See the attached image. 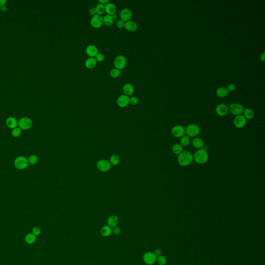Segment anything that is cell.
<instances>
[{
  "label": "cell",
  "instance_id": "obj_1",
  "mask_svg": "<svg viewBox=\"0 0 265 265\" xmlns=\"http://www.w3.org/2000/svg\"><path fill=\"white\" fill-rule=\"evenodd\" d=\"M178 162L180 166L186 167L190 165L194 161L193 154L188 151H183L178 156Z\"/></svg>",
  "mask_w": 265,
  "mask_h": 265
},
{
  "label": "cell",
  "instance_id": "obj_2",
  "mask_svg": "<svg viewBox=\"0 0 265 265\" xmlns=\"http://www.w3.org/2000/svg\"><path fill=\"white\" fill-rule=\"evenodd\" d=\"M193 159L198 164L206 163L209 159V155L206 150L202 148L197 150L193 155Z\"/></svg>",
  "mask_w": 265,
  "mask_h": 265
},
{
  "label": "cell",
  "instance_id": "obj_3",
  "mask_svg": "<svg viewBox=\"0 0 265 265\" xmlns=\"http://www.w3.org/2000/svg\"><path fill=\"white\" fill-rule=\"evenodd\" d=\"M186 134L189 137H195L200 132V129L198 125L196 124H190L188 125L185 129Z\"/></svg>",
  "mask_w": 265,
  "mask_h": 265
},
{
  "label": "cell",
  "instance_id": "obj_4",
  "mask_svg": "<svg viewBox=\"0 0 265 265\" xmlns=\"http://www.w3.org/2000/svg\"><path fill=\"white\" fill-rule=\"evenodd\" d=\"M28 159L23 156H18L14 161L15 167L19 170H23L29 165Z\"/></svg>",
  "mask_w": 265,
  "mask_h": 265
},
{
  "label": "cell",
  "instance_id": "obj_5",
  "mask_svg": "<svg viewBox=\"0 0 265 265\" xmlns=\"http://www.w3.org/2000/svg\"><path fill=\"white\" fill-rule=\"evenodd\" d=\"M228 111L230 113L235 116H239L243 115L244 110V107L243 105L239 103H232L229 105L228 107Z\"/></svg>",
  "mask_w": 265,
  "mask_h": 265
},
{
  "label": "cell",
  "instance_id": "obj_6",
  "mask_svg": "<svg viewBox=\"0 0 265 265\" xmlns=\"http://www.w3.org/2000/svg\"><path fill=\"white\" fill-rule=\"evenodd\" d=\"M33 122L30 118L28 117H22L18 121V127L22 130H27L33 127Z\"/></svg>",
  "mask_w": 265,
  "mask_h": 265
},
{
  "label": "cell",
  "instance_id": "obj_7",
  "mask_svg": "<svg viewBox=\"0 0 265 265\" xmlns=\"http://www.w3.org/2000/svg\"><path fill=\"white\" fill-rule=\"evenodd\" d=\"M127 63V60L126 57L122 55L117 56L114 59L113 64L116 68H118L120 70H123L126 66Z\"/></svg>",
  "mask_w": 265,
  "mask_h": 265
},
{
  "label": "cell",
  "instance_id": "obj_8",
  "mask_svg": "<svg viewBox=\"0 0 265 265\" xmlns=\"http://www.w3.org/2000/svg\"><path fill=\"white\" fill-rule=\"evenodd\" d=\"M157 257L153 252H148L145 253L143 256V260L144 262L148 265H153L156 262Z\"/></svg>",
  "mask_w": 265,
  "mask_h": 265
},
{
  "label": "cell",
  "instance_id": "obj_9",
  "mask_svg": "<svg viewBox=\"0 0 265 265\" xmlns=\"http://www.w3.org/2000/svg\"><path fill=\"white\" fill-rule=\"evenodd\" d=\"M171 133L172 136L176 138H181L186 134L184 127L180 125H177L172 127Z\"/></svg>",
  "mask_w": 265,
  "mask_h": 265
},
{
  "label": "cell",
  "instance_id": "obj_10",
  "mask_svg": "<svg viewBox=\"0 0 265 265\" xmlns=\"http://www.w3.org/2000/svg\"><path fill=\"white\" fill-rule=\"evenodd\" d=\"M247 124V119L243 115L236 116L233 119V124L238 129H242Z\"/></svg>",
  "mask_w": 265,
  "mask_h": 265
},
{
  "label": "cell",
  "instance_id": "obj_11",
  "mask_svg": "<svg viewBox=\"0 0 265 265\" xmlns=\"http://www.w3.org/2000/svg\"><path fill=\"white\" fill-rule=\"evenodd\" d=\"M111 164L109 161L105 160H101L98 162L96 166L98 169L102 172H106L111 168Z\"/></svg>",
  "mask_w": 265,
  "mask_h": 265
},
{
  "label": "cell",
  "instance_id": "obj_12",
  "mask_svg": "<svg viewBox=\"0 0 265 265\" xmlns=\"http://www.w3.org/2000/svg\"><path fill=\"white\" fill-rule=\"evenodd\" d=\"M90 24L92 27L95 28H98L103 24V18L101 15L96 14L92 16L90 20Z\"/></svg>",
  "mask_w": 265,
  "mask_h": 265
},
{
  "label": "cell",
  "instance_id": "obj_13",
  "mask_svg": "<svg viewBox=\"0 0 265 265\" xmlns=\"http://www.w3.org/2000/svg\"><path fill=\"white\" fill-rule=\"evenodd\" d=\"M228 112V108L224 104H219L215 107V112L220 117L226 116Z\"/></svg>",
  "mask_w": 265,
  "mask_h": 265
},
{
  "label": "cell",
  "instance_id": "obj_14",
  "mask_svg": "<svg viewBox=\"0 0 265 265\" xmlns=\"http://www.w3.org/2000/svg\"><path fill=\"white\" fill-rule=\"evenodd\" d=\"M117 103L120 107H125L129 104V96L125 94H121L119 95L117 100Z\"/></svg>",
  "mask_w": 265,
  "mask_h": 265
},
{
  "label": "cell",
  "instance_id": "obj_15",
  "mask_svg": "<svg viewBox=\"0 0 265 265\" xmlns=\"http://www.w3.org/2000/svg\"><path fill=\"white\" fill-rule=\"evenodd\" d=\"M120 19L124 21V22H127V21L129 20L131 18L132 16V12L131 9L128 8H124L121 10L120 12Z\"/></svg>",
  "mask_w": 265,
  "mask_h": 265
},
{
  "label": "cell",
  "instance_id": "obj_16",
  "mask_svg": "<svg viewBox=\"0 0 265 265\" xmlns=\"http://www.w3.org/2000/svg\"><path fill=\"white\" fill-rule=\"evenodd\" d=\"M86 54L90 57L95 58L96 55L98 54V49L97 47L93 44L89 45L86 49Z\"/></svg>",
  "mask_w": 265,
  "mask_h": 265
},
{
  "label": "cell",
  "instance_id": "obj_17",
  "mask_svg": "<svg viewBox=\"0 0 265 265\" xmlns=\"http://www.w3.org/2000/svg\"><path fill=\"white\" fill-rule=\"evenodd\" d=\"M124 27L125 29L129 31L134 32L137 29L138 25L135 21L129 20L127 22H125Z\"/></svg>",
  "mask_w": 265,
  "mask_h": 265
},
{
  "label": "cell",
  "instance_id": "obj_18",
  "mask_svg": "<svg viewBox=\"0 0 265 265\" xmlns=\"http://www.w3.org/2000/svg\"><path fill=\"white\" fill-rule=\"evenodd\" d=\"M5 122H6V125H7V127L11 129H14L15 128L17 127L18 124V121L14 117H10L7 118Z\"/></svg>",
  "mask_w": 265,
  "mask_h": 265
},
{
  "label": "cell",
  "instance_id": "obj_19",
  "mask_svg": "<svg viewBox=\"0 0 265 265\" xmlns=\"http://www.w3.org/2000/svg\"><path fill=\"white\" fill-rule=\"evenodd\" d=\"M123 91L124 94L129 96L134 93V86L131 83H126L123 86Z\"/></svg>",
  "mask_w": 265,
  "mask_h": 265
},
{
  "label": "cell",
  "instance_id": "obj_20",
  "mask_svg": "<svg viewBox=\"0 0 265 265\" xmlns=\"http://www.w3.org/2000/svg\"><path fill=\"white\" fill-rule=\"evenodd\" d=\"M97 61L94 57H89L85 61L84 64L86 68L92 69L95 67L97 64Z\"/></svg>",
  "mask_w": 265,
  "mask_h": 265
},
{
  "label": "cell",
  "instance_id": "obj_21",
  "mask_svg": "<svg viewBox=\"0 0 265 265\" xmlns=\"http://www.w3.org/2000/svg\"><path fill=\"white\" fill-rule=\"evenodd\" d=\"M119 222V220L117 216L112 215L110 216L107 220V224L111 228L117 226Z\"/></svg>",
  "mask_w": 265,
  "mask_h": 265
},
{
  "label": "cell",
  "instance_id": "obj_22",
  "mask_svg": "<svg viewBox=\"0 0 265 265\" xmlns=\"http://www.w3.org/2000/svg\"><path fill=\"white\" fill-rule=\"evenodd\" d=\"M105 11L108 15H113L116 14L117 11V8L116 5L113 3L111 2H108L105 5Z\"/></svg>",
  "mask_w": 265,
  "mask_h": 265
},
{
  "label": "cell",
  "instance_id": "obj_23",
  "mask_svg": "<svg viewBox=\"0 0 265 265\" xmlns=\"http://www.w3.org/2000/svg\"><path fill=\"white\" fill-rule=\"evenodd\" d=\"M229 91H228L226 87L221 86L219 87L216 91V94L218 97L221 98H225L229 94Z\"/></svg>",
  "mask_w": 265,
  "mask_h": 265
},
{
  "label": "cell",
  "instance_id": "obj_24",
  "mask_svg": "<svg viewBox=\"0 0 265 265\" xmlns=\"http://www.w3.org/2000/svg\"><path fill=\"white\" fill-rule=\"evenodd\" d=\"M192 145L196 149H200L203 148L204 145V141L201 138L196 137L193 139L192 141Z\"/></svg>",
  "mask_w": 265,
  "mask_h": 265
},
{
  "label": "cell",
  "instance_id": "obj_25",
  "mask_svg": "<svg viewBox=\"0 0 265 265\" xmlns=\"http://www.w3.org/2000/svg\"><path fill=\"white\" fill-rule=\"evenodd\" d=\"M100 233L103 237H108L112 233V228L109 226L102 227L100 230Z\"/></svg>",
  "mask_w": 265,
  "mask_h": 265
},
{
  "label": "cell",
  "instance_id": "obj_26",
  "mask_svg": "<svg viewBox=\"0 0 265 265\" xmlns=\"http://www.w3.org/2000/svg\"><path fill=\"white\" fill-rule=\"evenodd\" d=\"M103 23H104L106 26H111L113 24L114 19L111 15L106 14L103 17Z\"/></svg>",
  "mask_w": 265,
  "mask_h": 265
},
{
  "label": "cell",
  "instance_id": "obj_27",
  "mask_svg": "<svg viewBox=\"0 0 265 265\" xmlns=\"http://www.w3.org/2000/svg\"><path fill=\"white\" fill-rule=\"evenodd\" d=\"M243 115L245 117L247 120V119L251 120L254 118V111L250 108H245V109H244Z\"/></svg>",
  "mask_w": 265,
  "mask_h": 265
},
{
  "label": "cell",
  "instance_id": "obj_28",
  "mask_svg": "<svg viewBox=\"0 0 265 265\" xmlns=\"http://www.w3.org/2000/svg\"><path fill=\"white\" fill-rule=\"evenodd\" d=\"M172 152L174 154L179 155L183 151V148L180 143H177L172 146Z\"/></svg>",
  "mask_w": 265,
  "mask_h": 265
},
{
  "label": "cell",
  "instance_id": "obj_29",
  "mask_svg": "<svg viewBox=\"0 0 265 265\" xmlns=\"http://www.w3.org/2000/svg\"><path fill=\"white\" fill-rule=\"evenodd\" d=\"M180 144L183 147H187L188 146L190 143V137H189L188 136L186 135H184L183 136L181 137L180 141Z\"/></svg>",
  "mask_w": 265,
  "mask_h": 265
},
{
  "label": "cell",
  "instance_id": "obj_30",
  "mask_svg": "<svg viewBox=\"0 0 265 265\" xmlns=\"http://www.w3.org/2000/svg\"><path fill=\"white\" fill-rule=\"evenodd\" d=\"M95 7L98 15H101L105 12V6L101 3H98L96 5Z\"/></svg>",
  "mask_w": 265,
  "mask_h": 265
},
{
  "label": "cell",
  "instance_id": "obj_31",
  "mask_svg": "<svg viewBox=\"0 0 265 265\" xmlns=\"http://www.w3.org/2000/svg\"><path fill=\"white\" fill-rule=\"evenodd\" d=\"M37 237L33 233H29L25 236V242L28 244H32L36 241Z\"/></svg>",
  "mask_w": 265,
  "mask_h": 265
},
{
  "label": "cell",
  "instance_id": "obj_32",
  "mask_svg": "<svg viewBox=\"0 0 265 265\" xmlns=\"http://www.w3.org/2000/svg\"><path fill=\"white\" fill-rule=\"evenodd\" d=\"M120 162V157L116 154L111 155L110 158V163L113 166H116L118 165Z\"/></svg>",
  "mask_w": 265,
  "mask_h": 265
},
{
  "label": "cell",
  "instance_id": "obj_33",
  "mask_svg": "<svg viewBox=\"0 0 265 265\" xmlns=\"http://www.w3.org/2000/svg\"><path fill=\"white\" fill-rule=\"evenodd\" d=\"M121 74V70L118 69V68H115L111 69L110 71V75L111 77L112 78H117L119 77Z\"/></svg>",
  "mask_w": 265,
  "mask_h": 265
},
{
  "label": "cell",
  "instance_id": "obj_34",
  "mask_svg": "<svg viewBox=\"0 0 265 265\" xmlns=\"http://www.w3.org/2000/svg\"><path fill=\"white\" fill-rule=\"evenodd\" d=\"M39 159L36 155H31L28 159L29 163L31 165H36L39 162Z\"/></svg>",
  "mask_w": 265,
  "mask_h": 265
},
{
  "label": "cell",
  "instance_id": "obj_35",
  "mask_svg": "<svg viewBox=\"0 0 265 265\" xmlns=\"http://www.w3.org/2000/svg\"><path fill=\"white\" fill-rule=\"evenodd\" d=\"M156 262L159 265H165L167 263V259L165 256L161 255L157 257Z\"/></svg>",
  "mask_w": 265,
  "mask_h": 265
},
{
  "label": "cell",
  "instance_id": "obj_36",
  "mask_svg": "<svg viewBox=\"0 0 265 265\" xmlns=\"http://www.w3.org/2000/svg\"><path fill=\"white\" fill-rule=\"evenodd\" d=\"M11 134L14 137H16V138L20 136L21 134V129L19 127H16L14 129H13V131H11Z\"/></svg>",
  "mask_w": 265,
  "mask_h": 265
},
{
  "label": "cell",
  "instance_id": "obj_37",
  "mask_svg": "<svg viewBox=\"0 0 265 265\" xmlns=\"http://www.w3.org/2000/svg\"><path fill=\"white\" fill-rule=\"evenodd\" d=\"M139 102L138 98L135 96H133L129 98V104L132 105H136Z\"/></svg>",
  "mask_w": 265,
  "mask_h": 265
},
{
  "label": "cell",
  "instance_id": "obj_38",
  "mask_svg": "<svg viewBox=\"0 0 265 265\" xmlns=\"http://www.w3.org/2000/svg\"><path fill=\"white\" fill-rule=\"evenodd\" d=\"M95 58L96 61L98 62H102L104 61L105 59L104 55H103L102 53H98L97 55H96Z\"/></svg>",
  "mask_w": 265,
  "mask_h": 265
},
{
  "label": "cell",
  "instance_id": "obj_39",
  "mask_svg": "<svg viewBox=\"0 0 265 265\" xmlns=\"http://www.w3.org/2000/svg\"><path fill=\"white\" fill-rule=\"evenodd\" d=\"M125 22L121 19L118 20L117 22H116V25L117 27L119 28V29H122L123 27H124Z\"/></svg>",
  "mask_w": 265,
  "mask_h": 265
},
{
  "label": "cell",
  "instance_id": "obj_40",
  "mask_svg": "<svg viewBox=\"0 0 265 265\" xmlns=\"http://www.w3.org/2000/svg\"><path fill=\"white\" fill-rule=\"evenodd\" d=\"M32 233H33L35 236H39L41 233V229L38 227H35L32 229Z\"/></svg>",
  "mask_w": 265,
  "mask_h": 265
},
{
  "label": "cell",
  "instance_id": "obj_41",
  "mask_svg": "<svg viewBox=\"0 0 265 265\" xmlns=\"http://www.w3.org/2000/svg\"><path fill=\"white\" fill-rule=\"evenodd\" d=\"M112 233H113L116 235H119L121 233V229L118 226L114 227L112 229Z\"/></svg>",
  "mask_w": 265,
  "mask_h": 265
},
{
  "label": "cell",
  "instance_id": "obj_42",
  "mask_svg": "<svg viewBox=\"0 0 265 265\" xmlns=\"http://www.w3.org/2000/svg\"><path fill=\"white\" fill-rule=\"evenodd\" d=\"M228 91H229V92H233L235 89H236V86H235V85L233 84H229L226 87Z\"/></svg>",
  "mask_w": 265,
  "mask_h": 265
},
{
  "label": "cell",
  "instance_id": "obj_43",
  "mask_svg": "<svg viewBox=\"0 0 265 265\" xmlns=\"http://www.w3.org/2000/svg\"><path fill=\"white\" fill-rule=\"evenodd\" d=\"M89 14L91 15V16H94L95 15L97 14L96 10L95 7H91L89 10Z\"/></svg>",
  "mask_w": 265,
  "mask_h": 265
},
{
  "label": "cell",
  "instance_id": "obj_44",
  "mask_svg": "<svg viewBox=\"0 0 265 265\" xmlns=\"http://www.w3.org/2000/svg\"><path fill=\"white\" fill-rule=\"evenodd\" d=\"M154 254L156 255V256H159L160 255H161V253H162V251H161V249H157L155 250V251L154 252Z\"/></svg>",
  "mask_w": 265,
  "mask_h": 265
},
{
  "label": "cell",
  "instance_id": "obj_45",
  "mask_svg": "<svg viewBox=\"0 0 265 265\" xmlns=\"http://www.w3.org/2000/svg\"><path fill=\"white\" fill-rule=\"evenodd\" d=\"M260 60H261V61L263 62H265V52H263L261 54V56H260Z\"/></svg>",
  "mask_w": 265,
  "mask_h": 265
},
{
  "label": "cell",
  "instance_id": "obj_46",
  "mask_svg": "<svg viewBox=\"0 0 265 265\" xmlns=\"http://www.w3.org/2000/svg\"><path fill=\"white\" fill-rule=\"evenodd\" d=\"M6 2V0H0V7L4 6Z\"/></svg>",
  "mask_w": 265,
  "mask_h": 265
},
{
  "label": "cell",
  "instance_id": "obj_47",
  "mask_svg": "<svg viewBox=\"0 0 265 265\" xmlns=\"http://www.w3.org/2000/svg\"><path fill=\"white\" fill-rule=\"evenodd\" d=\"M99 3H102L103 4H106L107 3L109 2V0H99L98 1Z\"/></svg>",
  "mask_w": 265,
  "mask_h": 265
},
{
  "label": "cell",
  "instance_id": "obj_48",
  "mask_svg": "<svg viewBox=\"0 0 265 265\" xmlns=\"http://www.w3.org/2000/svg\"><path fill=\"white\" fill-rule=\"evenodd\" d=\"M112 15V17H113L114 20L116 19L117 18V17H118V15H117V14H116H116H113V15Z\"/></svg>",
  "mask_w": 265,
  "mask_h": 265
},
{
  "label": "cell",
  "instance_id": "obj_49",
  "mask_svg": "<svg viewBox=\"0 0 265 265\" xmlns=\"http://www.w3.org/2000/svg\"><path fill=\"white\" fill-rule=\"evenodd\" d=\"M0 8H1V11H5L6 10V6H5V5L4 6H3L1 7Z\"/></svg>",
  "mask_w": 265,
  "mask_h": 265
},
{
  "label": "cell",
  "instance_id": "obj_50",
  "mask_svg": "<svg viewBox=\"0 0 265 265\" xmlns=\"http://www.w3.org/2000/svg\"><path fill=\"white\" fill-rule=\"evenodd\" d=\"M1 8H0V12H1Z\"/></svg>",
  "mask_w": 265,
  "mask_h": 265
}]
</instances>
